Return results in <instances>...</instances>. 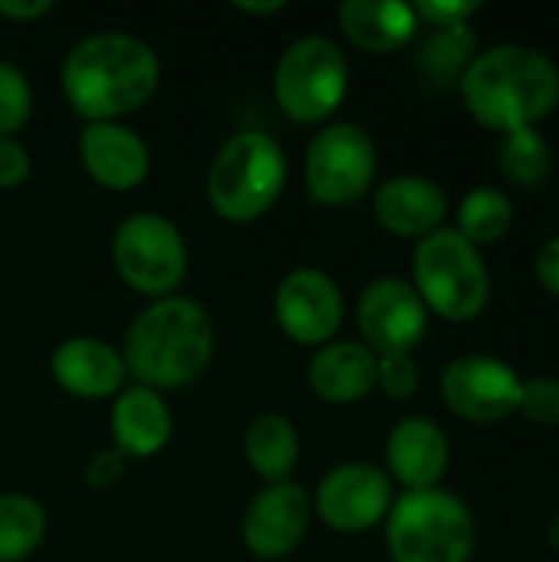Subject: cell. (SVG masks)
<instances>
[{"instance_id": "33", "label": "cell", "mask_w": 559, "mask_h": 562, "mask_svg": "<svg viewBox=\"0 0 559 562\" xmlns=\"http://www.w3.org/2000/svg\"><path fill=\"white\" fill-rule=\"evenodd\" d=\"M53 10V0H0V16L13 23H33Z\"/></svg>"}, {"instance_id": "29", "label": "cell", "mask_w": 559, "mask_h": 562, "mask_svg": "<svg viewBox=\"0 0 559 562\" xmlns=\"http://www.w3.org/2000/svg\"><path fill=\"white\" fill-rule=\"evenodd\" d=\"M379 389L389 398H412L418 389V369L412 356H385L379 359Z\"/></svg>"}, {"instance_id": "34", "label": "cell", "mask_w": 559, "mask_h": 562, "mask_svg": "<svg viewBox=\"0 0 559 562\" xmlns=\"http://www.w3.org/2000/svg\"><path fill=\"white\" fill-rule=\"evenodd\" d=\"M537 280L544 283V290L559 296V237L544 244V250L537 254Z\"/></svg>"}, {"instance_id": "16", "label": "cell", "mask_w": 559, "mask_h": 562, "mask_svg": "<svg viewBox=\"0 0 559 562\" xmlns=\"http://www.w3.org/2000/svg\"><path fill=\"white\" fill-rule=\"evenodd\" d=\"M49 372L59 389L89 402L122 392L125 375H128L122 352H115L109 342L96 336H72L59 342L49 359Z\"/></svg>"}, {"instance_id": "11", "label": "cell", "mask_w": 559, "mask_h": 562, "mask_svg": "<svg viewBox=\"0 0 559 562\" xmlns=\"http://www.w3.org/2000/svg\"><path fill=\"white\" fill-rule=\"evenodd\" d=\"M524 382L517 372L491 356H461L441 375L445 405L474 425H494L521 408Z\"/></svg>"}, {"instance_id": "23", "label": "cell", "mask_w": 559, "mask_h": 562, "mask_svg": "<svg viewBox=\"0 0 559 562\" xmlns=\"http://www.w3.org/2000/svg\"><path fill=\"white\" fill-rule=\"evenodd\" d=\"M46 537V510L30 494H0V562H23Z\"/></svg>"}, {"instance_id": "18", "label": "cell", "mask_w": 559, "mask_h": 562, "mask_svg": "<svg viewBox=\"0 0 559 562\" xmlns=\"http://www.w3.org/2000/svg\"><path fill=\"white\" fill-rule=\"evenodd\" d=\"M385 458L405 491H432L448 471V438L428 418H405L392 428Z\"/></svg>"}, {"instance_id": "27", "label": "cell", "mask_w": 559, "mask_h": 562, "mask_svg": "<svg viewBox=\"0 0 559 562\" xmlns=\"http://www.w3.org/2000/svg\"><path fill=\"white\" fill-rule=\"evenodd\" d=\"M33 89L20 66L0 59V138H13L30 122Z\"/></svg>"}, {"instance_id": "19", "label": "cell", "mask_w": 559, "mask_h": 562, "mask_svg": "<svg viewBox=\"0 0 559 562\" xmlns=\"http://www.w3.org/2000/svg\"><path fill=\"white\" fill-rule=\"evenodd\" d=\"M310 389L329 405H353L379 389V356L362 342H326L310 359Z\"/></svg>"}, {"instance_id": "36", "label": "cell", "mask_w": 559, "mask_h": 562, "mask_svg": "<svg viewBox=\"0 0 559 562\" xmlns=\"http://www.w3.org/2000/svg\"><path fill=\"white\" fill-rule=\"evenodd\" d=\"M547 540H550V547L559 550V514L550 520V530H547Z\"/></svg>"}, {"instance_id": "20", "label": "cell", "mask_w": 559, "mask_h": 562, "mask_svg": "<svg viewBox=\"0 0 559 562\" xmlns=\"http://www.w3.org/2000/svg\"><path fill=\"white\" fill-rule=\"evenodd\" d=\"M115 451L125 458H155L171 438V412L161 392L132 385L115 395L112 405Z\"/></svg>"}, {"instance_id": "3", "label": "cell", "mask_w": 559, "mask_h": 562, "mask_svg": "<svg viewBox=\"0 0 559 562\" xmlns=\"http://www.w3.org/2000/svg\"><path fill=\"white\" fill-rule=\"evenodd\" d=\"M125 369L145 389H181L214 359L211 313L188 296L155 300L125 333Z\"/></svg>"}, {"instance_id": "4", "label": "cell", "mask_w": 559, "mask_h": 562, "mask_svg": "<svg viewBox=\"0 0 559 562\" xmlns=\"http://www.w3.org/2000/svg\"><path fill=\"white\" fill-rule=\"evenodd\" d=\"M287 184V155L267 132H237L208 171V204L231 224L264 217Z\"/></svg>"}, {"instance_id": "9", "label": "cell", "mask_w": 559, "mask_h": 562, "mask_svg": "<svg viewBox=\"0 0 559 562\" xmlns=\"http://www.w3.org/2000/svg\"><path fill=\"white\" fill-rule=\"evenodd\" d=\"M376 142L356 122H336L313 135L306 148V191L316 204H356L376 178Z\"/></svg>"}, {"instance_id": "10", "label": "cell", "mask_w": 559, "mask_h": 562, "mask_svg": "<svg viewBox=\"0 0 559 562\" xmlns=\"http://www.w3.org/2000/svg\"><path fill=\"white\" fill-rule=\"evenodd\" d=\"M356 323L362 333V346L379 359L412 356L428 333V310L412 283L399 277H382L362 290Z\"/></svg>"}, {"instance_id": "2", "label": "cell", "mask_w": 559, "mask_h": 562, "mask_svg": "<svg viewBox=\"0 0 559 562\" xmlns=\"http://www.w3.org/2000/svg\"><path fill=\"white\" fill-rule=\"evenodd\" d=\"M458 86L468 112L497 132L534 128L559 105L557 63L521 43H501L474 56Z\"/></svg>"}, {"instance_id": "1", "label": "cell", "mask_w": 559, "mask_h": 562, "mask_svg": "<svg viewBox=\"0 0 559 562\" xmlns=\"http://www.w3.org/2000/svg\"><path fill=\"white\" fill-rule=\"evenodd\" d=\"M63 95L86 122H115L142 109L161 79V63L148 43L128 33H92L63 59Z\"/></svg>"}, {"instance_id": "21", "label": "cell", "mask_w": 559, "mask_h": 562, "mask_svg": "<svg viewBox=\"0 0 559 562\" xmlns=\"http://www.w3.org/2000/svg\"><path fill=\"white\" fill-rule=\"evenodd\" d=\"M339 30L366 53H395L415 36L418 16L402 0H346L339 7Z\"/></svg>"}, {"instance_id": "22", "label": "cell", "mask_w": 559, "mask_h": 562, "mask_svg": "<svg viewBox=\"0 0 559 562\" xmlns=\"http://www.w3.org/2000/svg\"><path fill=\"white\" fill-rule=\"evenodd\" d=\"M244 454H247L250 468L267 484L290 481V474H293V468L300 461V435H297V428H293V422L287 415L264 412L247 425Z\"/></svg>"}, {"instance_id": "24", "label": "cell", "mask_w": 559, "mask_h": 562, "mask_svg": "<svg viewBox=\"0 0 559 562\" xmlns=\"http://www.w3.org/2000/svg\"><path fill=\"white\" fill-rule=\"evenodd\" d=\"M474 49H478V36L468 23L435 26V33L418 49V66L438 86L461 82L468 66L474 63Z\"/></svg>"}, {"instance_id": "12", "label": "cell", "mask_w": 559, "mask_h": 562, "mask_svg": "<svg viewBox=\"0 0 559 562\" xmlns=\"http://www.w3.org/2000/svg\"><path fill=\"white\" fill-rule=\"evenodd\" d=\"M392 481L376 464H339L333 468L313 497L320 520L336 533H366L392 510Z\"/></svg>"}, {"instance_id": "5", "label": "cell", "mask_w": 559, "mask_h": 562, "mask_svg": "<svg viewBox=\"0 0 559 562\" xmlns=\"http://www.w3.org/2000/svg\"><path fill=\"white\" fill-rule=\"evenodd\" d=\"M392 562H468L474 550V517L461 497L432 487L405 491L389 510Z\"/></svg>"}, {"instance_id": "31", "label": "cell", "mask_w": 559, "mask_h": 562, "mask_svg": "<svg viewBox=\"0 0 559 562\" xmlns=\"http://www.w3.org/2000/svg\"><path fill=\"white\" fill-rule=\"evenodd\" d=\"M125 474V454H119L115 448H105L99 454H92V461L86 464V484L96 487V491H105L112 484H119Z\"/></svg>"}, {"instance_id": "30", "label": "cell", "mask_w": 559, "mask_h": 562, "mask_svg": "<svg viewBox=\"0 0 559 562\" xmlns=\"http://www.w3.org/2000/svg\"><path fill=\"white\" fill-rule=\"evenodd\" d=\"M415 16L432 23V26H455V23H468L471 13L481 10L478 0H422L412 3Z\"/></svg>"}, {"instance_id": "17", "label": "cell", "mask_w": 559, "mask_h": 562, "mask_svg": "<svg viewBox=\"0 0 559 562\" xmlns=\"http://www.w3.org/2000/svg\"><path fill=\"white\" fill-rule=\"evenodd\" d=\"M448 211L445 191L422 175H399L389 178L376 198L372 214L376 221L395 237H428L441 227Z\"/></svg>"}, {"instance_id": "15", "label": "cell", "mask_w": 559, "mask_h": 562, "mask_svg": "<svg viewBox=\"0 0 559 562\" xmlns=\"http://www.w3.org/2000/svg\"><path fill=\"white\" fill-rule=\"evenodd\" d=\"M79 158L89 178L109 191H132L148 178V145L122 122H89L79 135Z\"/></svg>"}, {"instance_id": "25", "label": "cell", "mask_w": 559, "mask_h": 562, "mask_svg": "<svg viewBox=\"0 0 559 562\" xmlns=\"http://www.w3.org/2000/svg\"><path fill=\"white\" fill-rule=\"evenodd\" d=\"M514 224V204L497 188H478L465 194L458 207V234L468 244H497Z\"/></svg>"}, {"instance_id": "32", "label": "cell", "mask_w": 559, "mask_h": 562, "mask_svg": "<svg viewBox=\"0 0 559 562\" xmlns=\"http://www.w3.org/2000/svg\"><path fill=\"white\" fill-rule=\"evenodd\" d=\"M30 178V151L16 138H0V188H20Z\"/></svg>"}, {"instance_id": "8", "label": "cell", "mask_w": 559, "mask_h": 562, "mask_svg": "<svg viewBox=\"0 0 559 562\" xmlns=\"http://www.w3.org/2000/svg\"><path fill=\"white\" fill-rule=\"evenodd\" d=\"M112 260L119 277L142 296H175L188 277V247L181 231L152 211L132 214L112 237Z\"/></svg>"}, {"instance_id": "26", "label": "cell", "mask_w": 559, "mask_h": 562, "mask_svg": "<svg viewBox=\"0 0 559 562\" xmlns=\"http://www.w3.org/2000/svg\"><path fill=\"white\" fill-rule=\"evenodd\" d=\"M501 168L504 175L521 188H537L550 175V145L537 128H517L507 132L501 148Z\"/></svg>"}, {"instance_id": "35", "label": "cell", "mask_w": 559, "mask_h": 562, "mask_svg": "<svg viewBox=\"0 0 559 562\" xmlns=\"http://www.w3.org/2000/svg\"><path fill=\"white\" fill-rule=\"evenodd\" d=\"M241 13H277V10H283L287 3L283 0H270V3H250V0H237L234 3Z\"/></svg>"}, {"instance_id": "7", "label": "cell", "mask_w": 559, "mask_h": 562, "mask_svg": "<svg viewBox=\"0 0 559 562\" xmlns=\"http://www.w3.org/2000/svg\"><path fill=\"white\" fill-rule=\"evenodd\" d=\"M349 63L329 36H303L277 63L273 95L287 119L300 125L326 122L346 99Z\"/></svg>"}, {"instance_id": "13", "label": "cell", "mask_w": 559, "mask_h": 562, "mask_svg": "<svg viewBox=\"0 0 559 562\" xmlns=\"http://www.w3.org/2000/svg\"><path fill=\"white\" fill-rule=\"evenodd\" d=\"M280 329L300 346H323L343 326V293L323 270L300 267L287 273L273 296Z\"/></svg>"}, {"instance_id": "28", "label": "cell", "mask_w": 559, "mask_h": 562, "mask_svg": "<svg viewBox=\"0 0 559 562\" xmlns=\"http://www.w3.org/2000/svg\"><path fill=\"white\" fill-rule=\"evenodd\" d=\"M534 425L559 428V379H530L521 392V408Z\"/></svg>"}, {"instance_id": "14", "label": "cell", "mask_w": 559, "mask_h": 562, "mask_svg": "<svg viewBox=\"0 0 559 562\" xmlns=\"http://www.w3.org/2000/svg\"><path fill=\"white\" fill-rule=\"evenodd\" d=\"M313 501L293 481L267 484L244 514V547L257 560H287L306 537Z\"/></svg>"}, {"instance_id": "6", "label": "cell", "mask_w": 559, "mask_h": 562, "mask_svg": "<svg viewBox=\"0 0 559 562\" xmlns=\"http://www.w3.org/2000/svg\"><path fill=\"white\" fill-rule=\"evenodd\" d=\"M415 293L425 310L448 323H468L484 313L491 300V277L474 244L458 231L438 227L415 247Z\"/></svg>"}]
</instances>
